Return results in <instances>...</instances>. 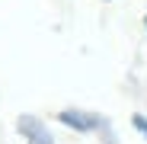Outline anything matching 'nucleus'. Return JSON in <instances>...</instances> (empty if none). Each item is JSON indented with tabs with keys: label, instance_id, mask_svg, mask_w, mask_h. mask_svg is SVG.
Returning a JSON list of instances; mask_svg holds the SVG:
<instances>
[{
	"label": "nucleus",
	"instance_id": "nucleus-1",
	"mask_svg": "<svg viewBox=\"0 0 147 144\" xmlns=\"http://www.w3.org/2000/svg\"><path fill=\"white\" fill-rule=\"evenodd\" d=\"M61 122H64V125H70V128H80V131L96 128V118H86L83 112H61Z\"/></svg>",
	"mask_w": 147,
	"mask_h": 144
},
{
	"label": "nucleus",
	"instance_id": "nucleus-2",
	"mask_svg": "<svg viewBox=\"0 0 147 144\" xmlns=\"http://www.w3.org/2000/svg\"><path fill=\"white\" fill-rule=\"evenodd\" d=\"M19 128H22V131H29V135L35 138V144H51V138L45 135V128H42L38 122H32V118H22V122H19Z\"/></svg>",
	"mask_w": 147,
	"mask_h": 144
},
{
	"label": "nucleus",
	"instance_id": "nucleus-3",
	"mask_svg": "<svg viewBox=\"0 0 147 144\" xmlns=\"http://www.w3.org/2000/svg\"><path fill=\"white\" fill-rule=\"evenodd\" d=\"M134 125H138V128H141V131L147 135V122H144V118H141V115H134Z\"/></svg>",
	"mask_w": 147,
	"mask_h": 144
}]
</instances>
